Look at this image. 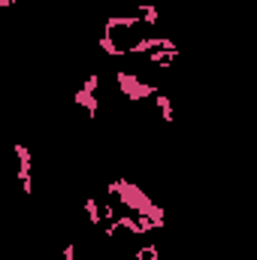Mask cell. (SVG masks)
<instances>
[{"instance_id": "6da1fadb", "label": "cell", "mask_w": 257, "mask_h": 260, "mask_svg": "<svg viewBox=\"0 0 257 260\" xmlns=\"http://www.w3.org/2000/svg\"><path fill=\"white\" fill-rule=\"evenodd\" d=\"M115 79H118V88H121V94H124L127 100H145V97H157V94H160L154 85L139 82L133 73H118Z\"/></svg>"}, {"instance_id": "7a4b0ae2", "label": "cell", "mask_w": 257, "mask_h": 260, "mask_svg": "<svg viewBox=\"0 0 257 260\" xmlns=\"http://www.w3.org/2000/svg\"><path fill=\"white\" fill-rule=\"evenodd\" d=\"M176 58H179V49H154V52L145 55V61L154 67H170Z\"/></svg>"}, {"instance_id": "3957f363", "label": "cell", "mask_w": 257, "mask_h": 260, "mask_svg": "<svg viewBox=\"0 0 257 260\" xmlns=\"http://www.w3.org/2000/svg\"><path fill=\"white\" fill-rule=\"evenodd\" d=\"M73 103H79V106H85V112H88V118H97V97H94L91 91H85V88H79V91L73 94Z\"/></svg>"}, {"instance_id": "277c9868", "label": "cell", "mask_w": 257, "mask_h": 260, "mask_svg": "<svg viewBox=\"0 0 257 260\" xmlns=\"http://www.w3.org/2000/svg\"><path fill=\"white\" fill-rule=\"evenodd\" d=\"M139 21H142V15H109L103 30H115V27H124V30H130V27H136Z\"/></svg>"}, {"instance_id": "5b68a950", "label": "cell", "mask_w": 257, "mask_h": 260, "mask_svg": "<svg viewBox=\"0 0 257 260\" xmlns=\"http://www.w3.org/2000/svg\"><path fill=\"white\" fill-rule=\"evenodd\" d=\"M100 49H103L106 55H112V58H124V55H127V49L115 46V40H112V30H103V34H100Z\"/></svg>"}, {"instance_id": "8992f818", "label": "cell", "mask_w": 257, "mask_h": 260, "mask_svg": "<svg viewBox=\"0 0 257 260\" xmlns=\"http://www.w3.org/2000/svg\"><path fill=\"white\" fill-rule=\"evenodd\" d=\"M85 212H88V221H91L94 227H103V206H97L94 197L85 200Z\"/></svg>"}, {"instance_id": "52a82bcc", "label": "cell", "mask_w": 257, "mask_h": 260, "mask_svg": "<svg viewBox=\"0 0 257 260\" xmlns=\"http://www.w3.org/2000/svg\"><path fill=\"white\" fill-rule=\"evenodd\" d=\"M154 100H157V106H160V118H164L167 124H173L176 112H173V103H170V97H167V94H157Z\"/></svg>"}, {"instance_id": "ba28073f", "label": "cell", "mask_w": 257, "mask_h": 260, "mask_svg": "<svg viewBox=\"0 0 257 260\" xmlns=\"http://www.w3.org/2000/svg\"><path fill=\"white\" fill-rule=\"evenodd\" d=\"M139 15H142V21H145V24H151V27L160 21V12H157L151 3H142V6H139Z\"/></svg>"}, {"instance_id": "9c48e42d", "label": "cell", "mask_w": 257, "mask_h": 260, "mask_svg": "<svg viewBox=\"0 0 257 260\" xmlns=\"http://www.w3.org/2000/svg\"><path fill=\"white\" fill-rule=\"evenodd\" d=\"M12 148H15V154H18V167H21V170H30V148L21 145V142H15Z\"/></svg>"}, {"instance_id": "30bf717a", "label": "cell", "mask_w": 257, "mask_h": 260, "mask_svg": "<svg viewBox=\"0 0 257 260\" xmlns=\"http://www.w3.org/2000/svg\"><path fill=\"white\" fill-rule=\"evenodd\" d=\"M136 260H157V245H154V242L142 245V248L136 251Z\"/></svg>"}, {"instance_id": "8fae6325", "label": "cell", "mask_w": 257, "mask_h": 260, "mask_svg": "<svg viewBox=\"0 0 257 260\" xmlns=\"http://www.w3.org/2000/svg\"><path fill=\"white\" fill-rule=\"evenodd\" d=\"M97 82H100V76H97V73H91V76H88V79H85V85H82V88H85V91H91V94H94V91H97Z\"/></svg>"}, {"instance_id": "7c38bea8", "label": "cell", "mask_w": 257, "mask_h": 260, "mask_svg": "<svg viewBox=\"0 0 257 260\" xmlns=\"http://www.w3.org/2000/svg\"><path fill=\"white\" fill-rule=\"evenodd\" d=\"M64 260H76V248H73V245H67L64 248Z\"/></svg>"}, {"instance_id": "4fadbf2b", "label": "cell", "mask_w": 257, "mask_h": 260, "mask_svg": "<svg viewBox=\"0 0 257 260\" xmlns=\"http://www.w3.org/2000/svg\"><path fill=\"white\" fill-rule=\"evenodd\" d=\"M15 3H21V0H0V9H9V6H15Z\"/></svg>"}]
</instances>
